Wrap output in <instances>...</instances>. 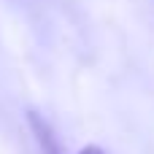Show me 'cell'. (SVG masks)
<instances>
[{
    "label": "cell",
    "instance_id": "obj_2",
    "mask_svg": "<svg viewBox=\"0 0 154 154\" xmlns=\"http://www.w3.org/2000/svg\"><path fill=\"white\" fill-rule=\"evenodd\" d=\"M79 154H108L106 149H100V146H87V149H81Z\"/></svg>",
    "mask_w": 154,
    "mask_h": 154
},
{
    "label": "cell",
    "instance_id": "obj_1",
    "mask_svg": "<svg viewBox=\"0 0 154 154\" xmlns=\"http://www.w3.org/2000/svg\"><path fill=\"white\" fill-rule=\"evenodd\" d=\"M27 119H30V127H32V133H35L38 146H41V154H62L57 138H54V133H51V127H49L38 114H30Z\"/></svg>",
    "mask_w": 154,
    "mask_h": 154
}]
</instances>
